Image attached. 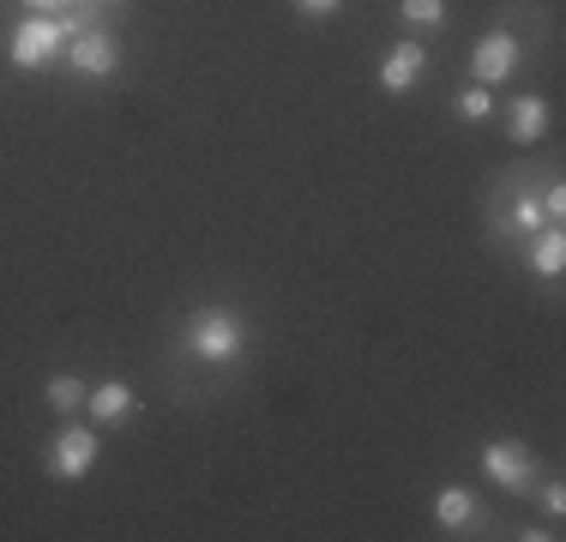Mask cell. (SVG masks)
I'll return each mask as SVG.
<instances>
[{
	"mask_svg": "<svg viewBox=\"0 0 566 542\" xmlns=\"http://www.w3.org/2000/svg\"><path fill=\"white\" fill-rule=\"evenodd\" d=\"M181 350L193 362L229 368V362H241V350H248V320H241L235 308H223V302H206V308H193V314H187Z\"/></svg>",
	"mask_w": 566,
	"mask_h": 542,
	"instance_id": "cell-1",
	"label": "cell"
},
{
	"mask_svg": "<svg viewBox=\"0 0 566 542\" xmlns=\"http://www.w3.org/2000/svg\"><path fill=\"white\" fill-rule=\"evenodd\" d=\"M518 54H524V43H518V31L512 24H494V31H482L476 37V49H470V73H476V85H506L512 73H518Z\"/></svg>",
	"mask_w": 566,
	"mask_h": 542,
	"instance_id": "cell-2",
	"label": "cell"
},
{
	"mask_svg": "<svg viewBox=\"0 0 566 542\" xmlns=\"http://www.w3.org/2000/svg\"><path fill=\"white\" fill-rule=\"evenodd\" d=\"M61 49H66V37H61V24L49 19V12H31V19L12 31V66L19 73H36V66H55L61 61Z\"/></svg>",
	"mask_w": 566,
	"mask_h": 542,
	"instance_id": "cell-3",
	"label": "cell"
},
{
	"mask_svg": "<svg viewBox=\"0 0 566 542\" xmlns=\"http://www.w3.org/2000/svg\"><path fill=\"white\" fill-rule=\"evenodd\" d=\"M97 458H103V434L85 428V423H66L55 434V446H49V470H55L61 482L91 477V470H97Z\"/></svg>",
	"mask_w": 566,
	"mask_h": 542,
	"instance_id": "cell-4",
	"label": "cell"
},
{
	"mask_svg": "<svg viewBox=\"0 0 566 542\" xmlns=\"http://www.w3.org/2000/svg\"><path fill=\"white\" fill-rule=\"evenodd\" d=\"M482 477L501 482L506 494H531L536 488V458L524 440H489L482 446Z\"/></svg>",
	"mask_w": 566,
	"mask_h": 542,
	"instance_id": "cell-5",
	"label": "cell"
},
{
	"mask_svg": "<svg viewBox=\"0 0 566 542\" xmlns=\"http://www.w3.org/2000/svg\"><path fill=\"white\" fill-rule=\"evenodd\" d=\"M61 61L73 66L78 79H109L120 66V37L103 31V24H91V31L73 37V49H61Z\"/></svg>",
	"mask_w": 566,
	"mask_h": 542,
	"instance_id": "cell-6",
	"label": "cell"
},
{
	"mask_svg": "<svg viewBox=\"0 0 566 542\" xmlns=\"http://www.w3.org/2000/svg\"><path fill=\"white\" fill-rule=\"evenodd\" d=\"M422 73H428V49L416 43H392L386 49V61H380V91H392V97H403V91H416L422 85Z\"/></svg>",
	"mask_w": 566,
	"mask_h": 542,
	"instance_id": "cell-7",
	"label": "cell"
},
{
	"mask_svg": "<svg viewBox=\"0 0 566 542\" xmlns=\"http://www.w3.org/2000/svg\"><path fill=\"white\" fill-rule=\"evenodd\" d=\"M85 410H91V423H97V428L127 423V416H133V386H127V379H97V386L85 392Z\"/></svg>",
	"mask_w": 566,
	"mask_h": 542,
	"instance_id": "cell-8",
	"label": "cell"
},
{
	"mask_svg": "<svg viewBox=\"0 0 566 542\" xmlns=\"http://www.w3.org/2000/svg\"><path fill=\"white\" fill-rule=\"evenodd\" d=\"M506 133L518 145H536L548 133V97H536V91H524V97H512L506 108Z\"/></svg>",
	"mask_w": 566,
	"mask_h": 542,
	"instance_id": "cell-9",
	"label": "cell"
},
{
	"mask_svg": "<svg viewBox=\"0 0 566 542\" xmlns=\"http://www.w3.org/2000/svg\"><path fill=\"white\" fill-rule=\"evenodd\" d=\"M476 519H482V507H476L470 488H440L434 494V524L440 531H464V524H476Z\"/></svg>",
	"mask_w": 566,
	"mask_h": 542,
	"instance_id": "cell-10",
	"label": "cell"
},
{
	"mask_svg": "<svg viewBox=\"0 0 566 542\" xmlns=\"http://www.w3.org/2000/svg\"><path fill=\"white\" fill-rule=\"evenodd\" d=\"M531 271H536V278H560V271H566V236H560V223H548L543 236H531Z\"/></svg>",
	"mask_w": 566,
	"mask_h": 542,
	"instance_id": "cell-11",
	"label": "cell"
},
{
	"mask_svg": "<svg viewBox=\"0 0 566 542\" xmlns=\"http://www.w3.org/2000/svg\"><path fill=\"white\" fill-rule=\"evenodd\" d=\"M43 398H49V410L73 416V410H85V379H78V374H55L43 386Z\"/></svg>",
	"mask_w": 566,
	"mask_h": 542,
	"instance_id": "cell-12",
	"label": "cell"
},
{
	"mask_svg": "<svg viewBox=\"0 0 566 542\" xmlns=\"http://www.w3.org/2000/svg\"><path fill=\"white\" fill-rule=\"evenodd\" d=\"M398 12L410 31H440L447 24V0H398Z\"/></svg>",
	"mask_w": 566,
	"mask_h": 542,
	"instance_id": "cell-13",
	"label": "cell"
},
{
	"mask_svg": "<svg viewBox=\"0 0 566 542\" xmlns=\"http://www.w3.org/2000/svg\"><path fill=\"white\" fill-rule=\"evenodd\" d=\"M452 108H458V121H489L494 115V97H489V85H464L452 97Z\"/></svg>",
	"mask_w": 566,
	"mask_h": 542,
	"instance_id": "cell-14",
	"label": "cell"
},
{
	"mask_svg": "<svg viewBox=\"0 0 566 542\" xmlns=\"http://www.w3.org/2000/svg\"><path fill=\"white\" fill-rule=\"evenodd\" d=\"M536 194H543V217H548V223H566V187L548 181V187H536Z\"/></svg>",
	"mask_w": 566,
	"mask_h": 542,
	"instance_id": "cell-15",
	"label": "cell"
},
{
	"mask_svg": "<svg viewBox=\"0 0 566 542\" xmlns=\"http://www.w3.org/2000/svg\"><path fill=\"white\" fill-rule=\"evenodd\" d=\"M295 12H302V19H338L344 12V0H290Z\"/></svg>",
	"mask_w": 566,
	"mask_h": 542,
	"instance_id": "cell-16",
	"label": "cell"
},
{
	"mask_svg": "<svg viewBox=\"0 0 566 542\" xmlns=\"http://www.w3.org/2000/svg\"><path fill=\"white\" fill-rule=\"evenodd\" d=\"M73 7H97V0H24V12H49V19H55V12H73Z\"/></svg>",
	"mask_w": 566,
	"mask_h": 542,
	"instance_id": "cell-17",
	"label": "cell"
},
{
	"mask_svg": "<svg viewBox=\"0 0 566 542\" xmlns=\"http://www.w3.org/2000/svg\"><path fill=\"white\" fill-rule=\"evenodd\" d=\"M543 507H548V519H560V512H566V488H560V482L543 488Z\"/></svg>",
	"mask_w": 566,
	"mask_h": 542,
	"instance_id": "cell-18",
	"label": "cell"
},
{
	"mask_svg": "<svg viewBox=\"0 0 566 542\" xmlns=\"http://www.w3.org/2000/svg\"><path fill=\"white\" fill-rule=\"evenodd\" d=\"M518 542H555V531H543V524H524V531H512Z\"/></svg>",
	"mask_w": 566,
	"mask_h": 542,
	"instance_id": "cell-19",
	"label": "cell"
},
{
	"mask_svg": "<svg viewBox=\"0 0 566 542\" xmlns=\"http://www.w3.org/2000/svg\"><path fill=\"white\" fill-rule=\"evenodd\" d=\"M103 7H115V0H103Z\"/></svg>",
	"mask_w": 566,
	"mask_h": 542,
	"instance_id": "cell-20",
	"label": "cell"
}]
</instances>
